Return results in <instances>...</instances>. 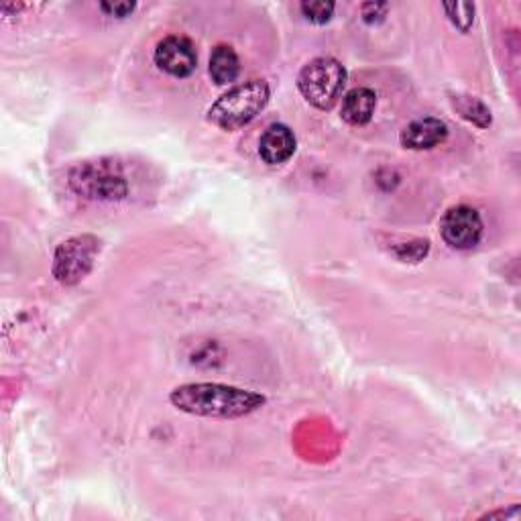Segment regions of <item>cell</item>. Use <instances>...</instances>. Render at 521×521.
Masks as SVG:
<instances>
[{
	"mask_svg": "<svg viewBox=\"0 0 521 521\" xmlns=\"http://www.w3.org/2000/svg\"><path fill=\"white\" fill-rule=\"evenodd\" d=\"M173 408L200 418L233 420L249 416L265 405V395L220 383H188L171 391Z\"/></svg>",
	"mask_w": 521,
	"mask_h": 521,
	"instance_id": "1",
	"label": "cell"
},
{
	"mask_svg": "<svg viewBox=\"0 0 521 521\" xmlns=\"http://www.w3.org/2000/svg\"><path fill=\"white\" fill-rule=\"evenodd\" d=\"M271 90L263 80H249L230 88L208 110V121L222 131H237L253 123L267 106Z\"/></svg>",
	"mask_w": 521,
	"mask_h": 521,
	"instance_id": "2",
	"label": "cell"
},
{
	"mask_svg": "<svg viewBox=\"0 0 521 521\" xmlns=\"http://www.w3.org/2000/svg\"><path fill=\"white\" fill-rule=\"evenodd\" d=\"M346 84L344 66L334 57H316L306 64L298 76V88L302 96L320 110H330Z\"/></svg>",
	"mask_w": 521,
	"mask_h": 521,
	"instance_id": "3",
	"label": "cell"
},
{
	"mask_svg": "<svg viewBox=\"0 0 521 521\" xmlns=\"http://www.w3.org/2000/svg\"><path fill=\"white\" fill-rule=\"evenodd\" d=\"M100 241L94 235H78L62 243L53 257V277L64 285L80 283L92 269Z\"/></svg>",
	"mask_w": 521,
	"mask_h": 521,
	"instance_id": "4",
	"label": "cell"
},
{
	"mask_svg": "<svg viewBox=\"0 0 521 521\" xmlns=\"http://www.w3.org/2000/svg\"><path fill=\"white\" fill-rule=\"evenodd\" d=\"M440 233L448 247L456 251H471L483 237V220L471 206H454L444 214Z\"/></svg>",
	"mask_w": 521,
	"mask_h": 521,
	"instance_id": "5",
	"label": "cell"
},
{
	"mask_svg": "<svg viewBox=\"0 0 521 521\" xmlns=\"http://www.w3.org/2000/svg\"><path fill=\"white\" fill-rule=\"evenodd\" d=\"M153 57L157 68L173 78H188L198 66L194 43L182 35H169L161 39Z\"/></svg>",
	"mask_w": 521,
	"mask_h": 521,
	"instance_id": "6",
	"label": "cell"
},
{
	"mask_svg": "<svg viewBox=\"0 0 521 521\" xmlns=\"http://www.w3.org/2000/svg\"><path fill=\"white\" fill-rule=\"evenodd\" d=\"M72 184L80 194H86L88 198L117 200L127 194V186L121 176H114V173L96 167L80 169L78 176L72 178Z\"/></svg>",
	"mask_w": 521,
	"mask_h": 521,
	"instance_id": "7",
	"label": "cell"
},
{
	"mask_svg": "<svg viewBox=\"0 0 521 521\" xmlns=\"http://www.w3.org/2000/svg\"><path fill=\"white\" fill-rule=\"evenodd\" d=\"M448 137V127L440 119L424 117L414 123H410L401 131V145L412 151H428L438 145H442Z\"/></svg>",
	"mask_w": 521,
	"mask_h": 521,
	"instance_id": "8",
	"label": "cell"
},
{
	"mask_svg": "<svg viewBox=\"0 0 521 521\" xmlns=\"http://www.w3.org/2000/svg\"><path fill=\"white\" fill-rule=\"evenodd\" d=\"M296 147H298V141H296L294 131L287 125L275 123V125L267 127L265 133L261 135L259 155L267 165H281L287 159H292V155L296 153Z\"/></svg>",
	"mask_w": 521,
	"mask_h": 521,
	"instance_id": "9",
	"label": "cell"
},
{
	"mask_svg": "<svg viewBox=\"0 0 521 521\" xmlns=\"http://www.w3.org/2000/svg\"><path fill=\"white\" fill-rule=\"evenodd\" d=\"M375 106L377 94L371 88H353L342 98V119L353 127H363L373 119Z\"/></svg>",
	"mask_w": 521,
	"mask_h": 521,
	"instance_id": "10",
	"label": "cell"
},
{
	"mask_svg": "<svg viewBox=\"0 0 521 521\" xmlns=\"http://www.w3.org/2000/svg\"><path fill=\"white\" fill-rule=\"evenodd\" d=\"M241 74L239 55L233 47L216 45L210 55V76L218 86L233 84Z\"/></svg>",
	"mask_w": 521,
	"mask_h": 521,
	"instance_id": "11",
	"label": "cell"
},
{
	"mask_svg": "<svg viewBox=\"0 0 521 521\" xmlns=\"http://www.w3.org/2000/svg\"><path fill=\"white\" fill-rule=\"evenodd\" d=\"M450 100H452L454 110L460 114L462 119H467L469 123L477 125L479 129H487L491 125V112L479 98L456 94Z\"/></svg>",
	"mask_w": 521,
	"mask_h": 521,
	"instance_id": "12",
	"label": "cell"
},
{
	"mask_svg": "<svg viewBox=\"0 0 521 521\" xmlns=\"http://www.w3.org/2000/svg\"><path fill=\"white\" fill-rule=\"evenodd\" d=\"M444 11H446L448 19L452 21V25L456 29H460L462 33H467L473 27L475 5H471V3H446Z\"/></svg>",
	"mask_w": 521,
	"mask_h": 521,
	"instance_id": "13",
	"label": "cell"
},
{
	"mask_svg": "<svg viewBox=\"0 0 521 521\" xmlns=\"http://www.w3.org/2000/svg\"><path fill=\"white\" fill-rule=\"evenodd\" d=\"M300 11L310 23L324 25L330 21V17L334 13V3H302Z\"/></svg>",
	"mask_w": 521,
	"mask_h": 521,
	"instance_id": "14",
	"label": "cell"
},
{
	"mask_svg": "<svg viewBox=\"0 0 521 521\" xmlns=\"http://www.w3.org/2000/svg\"><path fill=\"white\" fill-rule=\"evenodd\" d=\"M387 9H389V5H385V3H367V5H363V21L369 25H375V23L383 21Z\"/></svg>",
	"mask_w": 521,
	"mask_h": 521,
	"instance_id": "15",
	"label": "cell"
},
{
	"mask_svg": "<svg viewBox=\"0 0 521 521\" xmlns=\"http://www.w3.org/2000/svg\"><path fill=\"white\" fill-rule=\"evenodd\" d=\"M135 3H102L100 9L110 17H129L135 11Z\"/></svg>",
	"mask_w": 521,
	"mask_h": 521,
	"instance_id": "16",
	"label": "cell"
}]
</instances>
